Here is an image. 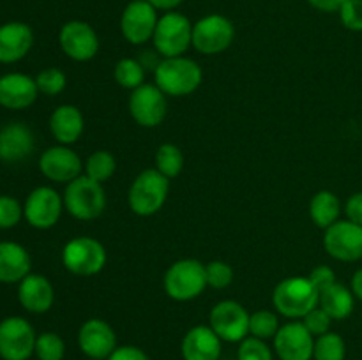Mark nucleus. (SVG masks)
Instances as JSON below:
<instances>
[{"instance_id":"nucleus-1","label":"nucleus","mask_w":362,"mask_h":360,"mask_svg":"<svg viewBox=\"0 0 362 360\" xmlns=\"http://www.w3.org/2000/svg\"><path fill=\"white\" fill-rule=\"evenodd\" d=\"M156 85L165 92V95L180 97V95H189L200 87L204 80L202 67L187 56H172V59H163L154 69Z\"/></svg>"},{"instance_id":"nucleus-2","label":"nucleus","mask_w":362,"mask_h":360,"mask_svg":"<svg viewBox=\"0 0 362 360\" xmlns=\"http://www.w3.org/2000/svg\"><path fill=\"white\" fill-rule=\"evenodd\" d=\"M320 293L311 284L310 277H286L272 293V304L281 316L290 320H303L310 311L318 306Z\"/></svg>"},{"instance_id":"nucleus-3","label":"nucleus","mask_w":362,"mask_h":360,"mask_svg":"<svg viewBox=\"0 0 362 360\" xmlns=\"http://www.w3.org/2000/svg\"><path fill=\"white\" fill-rule=\"evenodd\" d=\"M64 208L80 221H92L99 217L106 207V194L103 184L80 175L71 180L64 191Z\"/></svg>"},{"instance_id":"nucleus-4","label":"nucleus","mask_w":362,"mask_h":360,"mask_svg":"<svg viewBox=\"0 0 362 360\" xmlns=\"http://www.w3.org/2000/svg\"><path fill=\"white\" fill-rule=\"evenodd\" d=\"M163 286L170 299L177 302H187L204 293L207 288V274L205 265L198 260H179L166 270Z\"/></svg>"},{"instance_id":"nucleus-5","label":"nucleus","mask_w":362,"mask_h":360,"mask_svg":"<svg viewBox=\"0 0 362 360\" xmlns=\"http://www.w3.org/2000/svg\"><path fill=\"white\" fill-rule=\"evenodd\" d=\"M170 180L158 172L156 168L144 169L133 180L129 189V207L131 210L141 217H148L159 212L168 198Z\"/></svg>"},{"instance_id":"nucleus-6","label":"nucleus","mask_w":362,"mask_h":360,"mask_svg":"<svg viewBox=\"0 0 362 360\" xmlns=\"http://www.w3.org/2000/svg\"><path fill=\"white\" fill-rule=\"evenodd\" d=\"M152 41L163 59L184 55L193 46V23L182 13L168 11L158 20Z\"/></svg>"},{"instance_id":"nucleus-7","label":"nucleus","mask_w":362,"mask_h":360,"mask_svg":"<svg viewBox=\"0 0 362 360\" xmlns=\"http://www.w3.org/2000/svg\"><path fill=\"white\" fill-rule=\"evenodd\" d=\"M62 263L74 275H95L105 268L106 249L92 236H74L64 246Z\"/></svg>"},{"instance_id":"nucleus-8","label":"nucleus","mask_w":362,"mask_h":360,"mask_svg":"<svg viewBox=\"0 0 362 360\" xmlns=\"http://www.w3.org/2000/svg\"><path fill=\"white\" fill-rule=\"evenodd\" d=\"M235 37V27L223 14H207L193 23V48L204 55L223 53Z\"/></svg>"},{"instance_id":"nucleus-9","label":"nucleus","mask_w":362,"mask_h":360,"mask_svg":"<svg viewBox=\"0 0 362 360\" xmlns=\"http://www.w3.org/2000/svg\"><path fill=\"white\" fill-rule=\"evenodd\" d=\"M34 327L21 316L0 321V356L4 360H28L35 349Z\"/></svg>"},{"instance_id":"nucleus-10","label":"nucleus","mask_w":362,"mask_h":360,"mask_svg":"<svg viewBox=\"0 0 362 360\" xmlns=\"http://www.w3.org/2000/svg\"><path fill=\"white\" fill-rule=\"evenodd\" d=\"M250 316L235 300H221L209 314V327L225 342H240L250 335Z\"/></svg>"},{"instance_id":"nucleus-11","label":"nucleus","mask_w":362,"mask_h":360,"mask_svg":"<svg viewBox=\"0 0 362 360\" xmlns=\"http://www.w3.org/2000/svg\"><path fill=\"white\" fill-rule=\"evenodd\" d=\"M158 9L147 0H131L120 16V32L134 46L145 44L154 37L158 27Z\"/></svg>"},{"instance_id":"nucleus-12","label":"nucleus","mask_w":362,"mask_h":360,"mask_svg":"<svg viewBox=\"0 0 362 360\" xmlns=\"http://www.w3.org/2000/svg\"><path fill=\"white\" fill-rule=\"evenodd\" d=\"M64 200L55 189L48 186L35 187L23 205V217L32 228L49 229L59 222Z\"/></svg>"},{"instance_id":"nucleus-13","label":"nucleus","mask_w":362,"mask_h":360,"mask_svg":"<svg viewBox=\"0 0 362 360\" xmlns=\"http://www.w3.org/2000/svg\"><path fill=\"white\" fill-rule=\"evenodd\" d=\"M129 112L141 127H158L168 113L166 95L158 85L144 83L134 88L129 97Z\"/></svg>"},{"instance_id":"nucleus-14","label":"nucleus","mask_w":362,"mask_h":360,"mask_svg":"<svg viewBox=\"0 0 362 360\" xmlns=\"http://www.w3.org/2000/svg\"><path fill=\"white\" fill-rule=\"evenodd\" d=\"M324 247L338 261H359L362 258V226L352 221H336L325 229Z\"/></svg>"},{"instance_id":"nucleus-15","label":"nucleus","mask_w":362,"mask_h":360,"mask_svg":"<svg viewBox=\"0 0 362 360\" xmlns=\"http://www.w3.org/2000/svg\"><path fill=\"white\" fill-rule=\"evenodd\" d=\"M62 52L76 62H87L98 55L99 39L87 21L71 20L62 25L59 34Z\"/></svg>"},{"instance_id":"nucleus-16","label":"nucleus","mask_w":362,"mask_h":360,"mask_svg":"<svg viewBox=\"0 0 362 360\" xmlns=\"http://www.w3.org/2000/svg\"><path fill=\"white\" fill-rule=\"evenodd\" d=\"M272 341H274V353L279 360L313 359L315 335L304 327L303 321H290L281 325Z\"/></svg>"},{"instance_id":"nucleus-17","label":"nucleus","mask_w":362,"mask_h":360,"mask_svg":"<svg viewBox=\"0 0 362 360\" xmlns=\"http://www.w3.org/2000/svg\"><path fill=\"white\" fill-rule=\"evenodd\" d=\"M78 346L87 359L106 360L117 349L115 330L108 321L90 318L78 330Z\"/></svg>"},{"instance_id":"nucleus-18","label":"nucleus","mask_w":362,"mask_h":360,"mask_svg":"<svg viewBox=\"0 0 362 360\" xmlns=\"http://www.w3.org/2000/svg\"><path fill=\"white\" fill-rule=\"evenodd\" d=\"M39 169L52 182L69 184L71 180L81 175L83 164L80 155L71 150L67 145H57L42 152L39 159Z\"/></svg>"},{"instance_id":"nucleus-19","label":"nucleus","mask_w":362,"mask_h":360,"mask_svg":"<svg viewBox=\"0 0 362 360\" xmlns=\"http://www.w3.org/2000/svg\"><path fill=\"white\" fill-rule=\"evenodd\" d=\"M39 95L35 78L23 73H9L0 76V106L7 109H25L35 102Z\"/></svg>"},{"instance_id":"nucleus-20","label":"nucleus","mask_w":362,"mask_h":360,"mask_svg":"<svg viewBox=\"0 0 362 360\" xmlns=\"http://www.w3.org/2000/svg\"><path fill=\"white\" fill-rule=\"evenodd\" d=\"M18 284V300L25 311L42 314L52 309L55 302V289L48 277L41 274H28Z\"/></svg>"},{"instance_id":"nucleus-21","label":"nucleus","mask_w":362,"mask_h":360,"mask_svg":"<svg viewBox=\"0 0 362 360\" xmlns=\"http://www.w3.org/2000/svg\"><path fill=\"white\" fill-rule=\"evenodd\" d=\"M223 341L209 325H198L184 335L180 353L184 360H219Z\"/></svg>"},{"instance_id":"nucleus-22","label":"nucleus","mask_w":362,"mask_h":360,"mask_svg":"<svg viewBox=\"0 0 362 360\" xmlns=\"http://www.w3.org/2000/svg\"><path fill=\"white\" fill-rule=\"evenodd\" d=\"M34 44V32L23 21H9L0 27V64H14L27 56Z\"/></svg>"},{"instance_id":"nucleus-23","label":"nucleus","mask_w":362,"mask_h":360,"mask_svg":"<svg viewBox=\"0 0 362 360\" xmlns=\"http://www.w3.org/2000/svg\"><path fill=\"white\" fill-rule=\"evenodd\" d=\"M34 145V134L25 124H7L0 129V159L2 161H23L32 154Z\"/></svg>"},{"instance_id":"nucleus-24","label":"nucleus","mask_w":362,"mask_h":360,"mask_svg":"<svg viewBox=\"0 0 362 360\" xmlns=\"http://www.w3.org/2000/svg\"><path fill=\"white\" fill-rule=\"evenodd\" d=\"M83 115L73 104H62L49 116V131L60 145H73L83 134Z\"/></svg>"},{"instance_id":"nucleus-25","label":"nucleus","mask_w":362,"mask_h":360,"mask_svg":"<svg viewBox=\"0 0 362 360\" xmlns=\"http://www.w3.org/2000/svg\"><path fill=\"white\" fill-rule=\"evenodd\" d=\"M30 274V254L16 242H0V282L13 284Z\"/></svg>"},{"instance_id":"nucleus-26","label":"nucleus","mask_w":362,"mask_h":360,"mask_svg":"<svg viewBox=\"0 0 362 360\" xmlns=\"http://www.w3.org/2000/svg\"><path fill=\"white\" fill-rule=\"evenodd\" d=\"M318 306H320L332 320H345V318H349L350 314H352L356 300H354L352 289L336 282L331 288H327L325 292L320 293Z\"/></svg>"},{"instance_id":"nucleus-27","label":"nucleus","mask_w":362,"mask_h":360,"mask_svg":"<svg viewBox=\"0 0 362 360\" xmlns=\"http://www.w3.org/2000/svg\"><path fill=\"white\" fill-rule=\"evenodd\" d=\"M339 214H341V203L332 191H318L311 198L310 215L318 228L327 229L329 226L339 221Z\"/></svg>"},{"instance_id":"nucleus-28","label":"nucleus","mask_w":362,"mask_h":360,"mask_svg":"<svg viewBox=\"0 0 362 360\" xmlns=\"http://www.w3.org/2000/svg\"><path fill=\"white\" fill-rule=\"evenodd\" d=\"M184 168V155L177 145L163 143L156 152V169L166 179H175Z\"/></svg>"},{"instance_id":"nucleus-29","label":"nucleus","mask_w":362,"mask_h":360,"mask_svg":"<svg viewBox=\"0 0 362 360\" xmlns=\"http://www.w3.org/2000/svg\"><path fill=\"white\" fill-rule=\"evenodd\" d=\"M115 81L122 88L133 92L134 88L141 87L145 80V67L136 59H120L113 69Z\"/></svg>"},{"instance_id":"nucleus-30","label":"nucleus","mask_w":362,"mask_h":360,"mask_svg":"<svg viewBox=\"0 0 362 360\" xmlns=\"http://www.w3.org/2000/svg\"><path fill=\"white\" fill-rule=\"evenodd\" d=\"M346 344L345 339L336 332L329 330L327 334L315 337L313 359L315 360H345Z\"/></svg>"},{"instance_id":"nucleus-31","label":"nucleus","mask_w":362,"mask_h":360,"mask_svg":"<svg viewBox=\"0 0 362 360\" xmlns=\"http://www.w3.org/2000/svg\"><path fill=\"white\" fill-rule=\"evenodd\" d=\"M117 169L115 157L106 150H95L88 155L85 162V175L95 182L103 184L113 176Z\"/></svg>"},{"instance_id":"nucleus-32","label":"nucleus","mask_w":362,"mask_h":360,"mask_svg":"<svg viewBox=\"0 0 362 360\" xmlns=\"http://www.w3.org/2000/svg\"><path fill=\"white\" fill-rule=\"evenodd\" d=\"M279 327L281 325H279L278 314H274L272 311L262 309L250 316V335H253V337L264 339V341L274 339Z\"/></svg>"},{"instance_id":"nucleus-33","label":"nucleus","mask_w":362,"mask_h":360,"mask_svg":"<svg viewBox=\"0 0 362 360\" xmlns=\"http://www.w3.org/2000/svg\"><path fill=\"white\" fill-rule=\"evenodd\" d=\"M34 353L39 360H64L66 342L55 332H45L35 339Z\"/></svg>"},{"instance_id":"nucleus-34","label":"nucleus","mask_w":362,"mask_h":360,"mask_svg":"<svg viewBox=\"0 0 362 360\" xmlns=\"http://www.w3.org/2000/svg\"><path fill=\"white\" fill-rule=\"evenodd\" d=\"M237 360H274V355H272V349L269 348L267 341L247 335L244 341H240Z\"/></svg>"},{"instance_id":"nucleus-35","label":"nucleus","mask_w":362,"mask_h":360,"mask_svg":"<svg viewBox=\"0 0 362 360\" xmlns=\"http://www.w3.org/2000/svg\"><path fill=\"white\" fill-rule=\"evenodd\" d=\"M35 83L41 94L45 95H57L66 88L67 78L57 67H48V69H42L41 73L35 76Z\"/></svg>"},{"instance_id":"nucleus-36","label":"nucleus","mask_w":362,"mask_h":360,"mask_svg":"<svg viewBox=\"0 0 362 360\" xmlns=\"http://www.w3.org/2000/svg\"><path fill=\"white\" fill-rule=\"evenodd\" d=\"M205 274H207V284L211 288L223 289L228 288L233 281V268L225 261H211L205 265Z\"/></svg>"},{"instance_id":"nucleus-37","label":"nucleus","mask_w":362,"mask_h":360,"mask_svg":"<svg viewBox=\"0 0 362 360\" xmlns=\"http://www.w3.org/2000/svg\"><path fill=\"white\" fill-rule=\"evenodd\" d=\"M23 217V207L13 196H0V229L14 228Z\"/></svg>"},{"instance_id":"nucleus-38","label":"nucleus","mask_w":362,"mask_h":360,"mask_svg":"<svg viewBox=\"0 0 362 360\" xmlns=\"http://www.w3.org/2000/svg\"><path fill=\"white\" fill-rule=\"evenodd\" d=\"M338 13L345 28L352 32H362V0H346Z\"/></svg>"},{"instance_id":"nucleus-39","label":"nucleus","mask_w":362,"mask_h":360,"mask_svg":"<svg viewBox=\"0 0 362 360\" xmlns=\"http://www.w3.org/2000/svg\"><path fill=\"white\" fill-rule=\"evenodd\" d=\"M303 323L315 337H318V335L327 334L329 328H331L332 318L329 316L320 306H317L313 311H310V313L303 318Z\"/></svg>"},{"instance_id":"nucleus-40","label":"nucleus","mask_w":362,"mask_h":360,"mask_svg":"<svg viewBox=\"0 0 362 360\" xmlns=\"http://www.w3.org/2000/svg\"><path fill=\"white\" fill-rule=\"evenodd\" d=\"M310 281L318 293L325 292V289L331 288L332 284L338 282L336 281L334 270L331 267H327V265H318L317 268H313L310 274Z\"/></svg>"},{"instance_id":"nucleus-41","label":"nucleus","mask_w":362,"mask_h":360,"mask_svg":"<svg viewBox=\"0 0 362 360\" xmlns=\"http://www.w3.org/2000/svg\"><path fill=\"white\" fill-rule=\"evenodd\" d=\"M106 360H151L147 353L144 349H140L138 346H117L115 352L108 356Z\"/></svg>"},{"instance_id":"nucleus-42","label":"nucleus","mask_w":362,"mask_h":360,"mask_svg":"<svg viewBox=\"0 0 362 360\" xmlns=\"http://www.w3.org/2000/svg\"><path fill=\"white\" fill-rule=\"evenodd\" d=\"M345 214L349 221L362 226V193H356L346 200Z\"/></svg>"},{"instance_id":"nucleus-43","label":"nucleus","mask_w":362,"mask_h":360,"mask_svg":"<svg viewBox=\"0 0 362 360\" xmlns=\"http://www.w3.org/2000/svg\"><path fill=\"white\" fill-rule=\"evenodd\" d=\"M346 0H308L311 7L322 11V13H336L341 9V6Z\"/></svg>"},{"instance_id":"nucleus-44","label":"nucleus","mask_w":362,"mask_h":360,"mask_svg":"<svg viewBox=\"0 0 362 360\" xmlns=\"http://www.w3.org/2000/svg\"><path fill=\"white\" fill-rule=\"evenodd\" d=\"M147 2H151L156 9H161L168 13V11H173L175 7H179L184 0H147Z\"/></svg>"},{"instance_id":"nucleus-45","label":"nucleus","mask_w":362,"mask_h":360,"mask_svg":"<svg viewBox=\"0 0 362 360\" xmlns=\"http://www.w3.org/2000/svg\"><path fill=\"white\" fill-rule=\"evenodd\" d=\"M352 293L354 296H357V299L362 300V268L354 274L352 277Z\"/></svg>"},{"instance_id":"nucleus-46","label":"nucleus","mask_w":362,"mask_h":360,"mask_svg":"<svg viewBox=\"0 0 362 360\" xmlns=\"http://www.w3.org/2000/svg\"><path fill=\"white\" fill-rule=\"evenodd\" d=\"M87 360H103V359H87Z\"/></svg>"}]
</instances>
